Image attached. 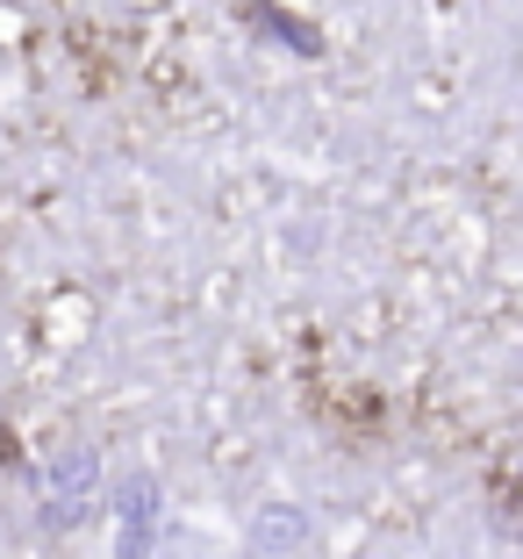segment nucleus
Returning a JSON list of instances; mask_svg holds the SVG:
<instances>
[{
    "label": "nucleus",
    "mask_w": 523,
    "mask_h": 559,
    "mask_svg": "<svg viewBox=\"0 0 523 559\" xmlns=\"http://www.w3.org/2000/svg\"><path fill=\"white\" fill-rule=\"evenodd\" d=\"M301 531H309V524H301V510H265V516H259V545H265V552H287V545H301Z\"/></svg>",
    "instance_id": "f257e3e1"
}]
</instances>
